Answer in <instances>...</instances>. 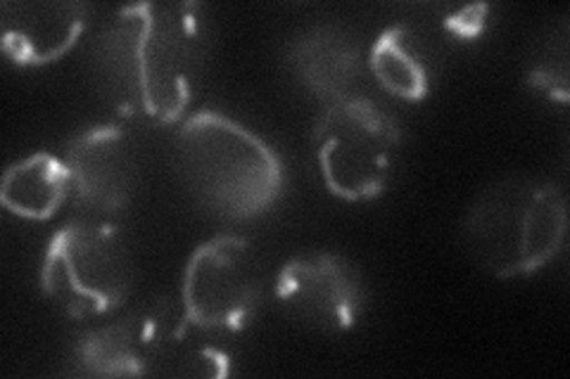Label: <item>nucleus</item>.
<instances>
[{
    "instance_id": "obj_1",
    "label": "nucleus",
    "mask_w": 570,
    "mask_h": 379,
    "mask_svg": "<svg viewBox=\"0 0 570 379\" xmlns=\"http://www.w3.org/2000/svg\"><path fill=\"white\" fill-rule=\"evenodd\" d=\"M110 46L127 90L124 100L157 123H174L186 114L209 56L203 6L150 0L121 8Z\"/></svg>"
},
{
    "instance_id": "obj_2",
    "label": "nucleus",
    "mask_w": 570,
    "mask_h": 379,
    "mask_svg": "<svg viewBox=\"0 0 570 379\" xmlns=\"http://www.w3.org/2000/svg\"><path fill=\"white\" fill-rule=\"evenodd\" d=\"M176 157L188 188L222 219H257L283 195L285 169L276 150L222 112L190 114L176 136Z\"/></svg>"
},
{
    "instance_id": "obj_3",
    "label": "nucleus",
    "mask_w": 570,
    "mask_h": 379,
    "mask_svg": "<svg viewBox=\"0 0 570 379\" xmlns=\"http://www.w3.org/2000/svg\"><path fill=\"white\" fill-rule=\"evenodd\" d=\"M568 235V202L551 180L513 176L480 192L463 221L471 259L494 278L538 273Z\"/></svg>"
},
{
    "instance_id": "obj_4",
    "label": "nucleus",
    "mask_w": 570,
    "mask_h": 379,
    "mask_svg": "<svg viewBox=\"0 0 570 379\" xmlns=\"http://www.w3.org/2000/svg\"><path fill=\"white\" fill-rule=\"evenodd\" d=\"M39 282L71 318L117 311L134 285V259L121 228L98 219L67 223L46 247Z\"/></svg>"
},
{
    "instance_id": "obj_5",
    "label": "nucleus",
    "mask_w": 570,
    "mask_h": 379,
    "mask_svg": "<svg viewBox=\"0 0 570 379\" xmlns=\"http://www.w3.org/2000/svg\"><path fill=\"white\" fill-rule=\"evenodd\" d=\"M400 142L397 121L364 96L326 104L314 126L321 178L345 202H368L385 192Z\"/></svg>"
},
{
    "instance_id": "obj_6",
    "label": "nucleus",
    "mask_w": 570,
    "mask_h": 379,
    "mask_svg": "<svg viewBox=\"0 0 570 379\" xmlns=\"http://www.w3.org/2000/svg\"><path fill=\"white\" fill-rule=\"evenodd\" d=\"M264 290L257 251L243 235H217L193 249L184 270V313L207 332H240L255 320Z\"/></svg>"
},
{
    "instance_id": "obj_7",
    "label": "nucleus",
    "mask_w": 570,
    "mask_h": 379,
    "mask_svg": "<svg viewBox=\"0 0 570 379\" xmlns=\"http://www.w3.org/2000/svg\"><path fill=\"white\" fill-rule=\"evenodd\" d=\"M276 299L293 320L326 335L352 330L366 306L360 273L333 251H309L283 263Z\"/></svg>"
},
{
    "instance_id": "obj_8",
    "label": "nucleus",
    "mask_w": 570,
    "mask_h": 379,
    "mask_svg": "<svg viewBox=\"0 0 570 379\" xmlns=\"http://www.w3.org/2000/svg\"><path fill=\"white\" fill-rule=\"evenodd\" d=\"M67 169L77 202L98 213H119L138 188V157L124 126L105 123L81 131L67 148Z\"/></svg>"
},
{
    "instance_id": "obj_9",
    "label": "nucleus",
    "mask_w": 570,
    "mask_h": 379,
    "mask_svg": "<svg viewBox=\"0 0 570 379\" xmlns=\"http://www.w3.org/2000/svg\"><path fill=\"white\" fill-rule=\"evenodd\" d=\"M83 3H3L0 36L6 56L20 67H43L65 58L86 31Z\"/></svg>"
},
{
    "instance_id": "obj_10",
    "label": "nucleus",
    "mask_w": 570,
    "mask_h": 379,
    "mask_svg": "<svg viewBox=\"0 0 570 379\" xmlns=\"http://www.w3.org/2000/svg\"><path fill=\"white\" fill-rule=\"evenodd\" d=\"M288 64L295 79L324 107L356 96L362 56L341 27L324 24L302 31L288 46Z\"/></svg>"
},
{
    "instance_id": "obj_11",
    "label": "nucleus",
    "mask_w": 570,
    "mask_h": 379,
    "mask_svg": "<svg viewBox=\"0 0 570 379\" xmlns=\"http://www.w3.org/2000/svg\"><path fill=\"white\" fill-rule=\"evenodd\" d=\"M157 301L77 339L71 363L94 377H148Z\"/></svg>"
},
{
    "instance_id": "obj_12",
    "label": "nucleus",
    "mask_w": 570,
    "mask_h": 379,
    "mask_svg": "<svg viewBox=\"0 0 570 379\" xmlns=\"http://www.w3.org/2000/svg\"><path fill=\"white\" fill-rule=\"evenodd\" d=\"M368 69L385 93L406 102H421L433 88L435 56L416 27L392 24L373 41Z\"/></svg>"
},
{
    "instance_id": "obj_13",
    "label": "nucleus",
    "mask_w": 570,
    "mask_h": 379,
    "mask_svg": "<svg viewBox=\"0 0 570 379\" xmlns=\"http://www.w3.org/2000/svg\"><path fill=\"white\" fill-rule=\"evenodd\" d=\"M71 190L67 161L48 152H33L3 173L0 202L29 221H46L56 216Z\"/></svg>"
},
{
    "instance_id": "obj_14",
    "label": "nucleus",
    "mask_w": 570,
    "mask_h": 379,
    "mask_svg": "<svg viewBox=\"0 0 570 379\" xmlns=\"http://www.w3.org/2000/svg\"><path fill=\"white\" fill-rule=\"evenodd\" d=\"M528 81L551 100L568 102V50L554 58V46H551V56L540 58L532 64L528 71Z\"/></svg>"
},
{
    "instance_id": "obj_15",
    "label": "nucleus",
    "mask_w": 570,
    "mask_h": 379,
    "mask_svg": "<svg viewBox=\"0 0 570 379\" xmlns=\"http://www.w3.org/2000/svg\"><path fill=\"white\" fill-rule=\"evenodd\" d=\"M488 12H490L488 3L463 6V8H459V10H454V12L444 17V27H448V31H452L454 36H459V39L473 41L485 31Z\"/></svg>"
}]
</instances>
